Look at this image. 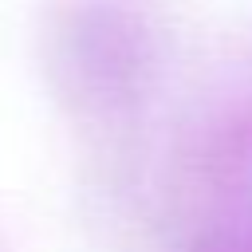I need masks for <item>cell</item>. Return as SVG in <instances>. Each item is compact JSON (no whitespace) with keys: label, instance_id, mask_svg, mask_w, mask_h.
Wrapping results in <instances>:
<instances>
[{"label":"cell","instance_id":"obj_1","mask_svg":"<svg viewBox=\"0 0 252 252\" xmlns=\"http://www.w3.org/2000/svg\"><path fill=\"white\" fill-rule=\"evenodd\" d=\"M197 252H252V220H240L232 228L213 232L209 240L197 244Z\"/></svg>","mask_w":252,"mask_h":252}]
</instances>
